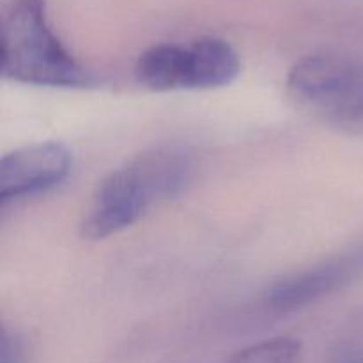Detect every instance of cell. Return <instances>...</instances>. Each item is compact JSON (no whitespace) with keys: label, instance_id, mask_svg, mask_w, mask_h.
<instances>
[{"label":"cell","instance_id":"3","mask_svg":"<svg viewBox=\"0 0 363 363\" xmlns=\"http://www.w3.org/2000/svg\"><path fill=\"white\" fill-rule=\"evenodd\" d=\"M287 94L314 119L363 135V62L337 55H308L287 74Z\"/></svg>","mask_w":363,"mask_h":363},{"label":"cell","instance_id":"9","mask_svg":"<svg viewBox=\"0 0 363 363\" xmlns=\"http://www.w3.org/2000/svg\"><path fill=\"white\" fill-rule=\"evenodd\" d=\"M25 342L16 332L6 330L2 339V360L0 363H25Z\"/></svg>","mask_w":363,"mask_h":363},{"label":"cell","instance_id":"10","mask_svg":"<svg viewBox=\"0 0 363 363\" xmlns=\"http://www.w3.org/2000/svg\"><path fill=\"white\" fill-rule=\"evenodd\" d=\"M332 363H363V346H350L340 351Z\"/></svg>","mask_w":363,"mask_h":363},{"label":"cell","instance_id":"5","mask_svg":"<svg viewBox=\"0 0 363 363\" xmlns=\"http://www.w3.org/2000/svg\"><path fill=\"white\" fill-rule=\"evenodd\" d=\"M362 269L360 254L328 259L272 284L266 293V305L275 312L300 311L350 284Z\"/></svg>","mask_w":363,"mask_h":363},{"label":"cell","instance_id":"6","mask_svg":"<svg viewBox=\"0 0 363 363\" xmlns=\"http://www.w3.org/2000/svg\"><path fill=\"white\" fill-rule=\"evenodd\" d=\"M135 73L140 84L158 92L181 91L190 85V46L160 43L145 50Z\"/></svg>","mask_w":363,"mask_h":363},{"label":"cell","instance_id":"8","mask_svg":"<svg viewBox=\"0 0 363 363\" xmlns=\"http://www.w3.org/2000/svg\"><path fill=\"white\" fill-rule=\"evenodd\" d=\"M300 357V342L291 337H275L238 351L227 363H294Z\"/></svg>","mask_w":363,"mask_h":363},{"label":"cell","instance_id":"2","mask_svg":"<svg viewBox=\"0 0 363 363\" xmlns=\"http://www.w3.org/2000/svg\"><path fill=\"white\" fill-rule=\"evenodd\" d=\"M4 78L41 87H87L92 78L53 32L46 0H13L2 25Z\"/></svg>","mask_w":363,"mask_h":363},{"label":"cell","instance_id":"1","mask_svg":"<svg viewBox=\"0 0 363 363\" xmlns=\"http://www.w3.org/2000/svg\"><path fill=\"white\" fill-rule=\"evenodd\" d=\"M194 174V156L181 145H162L135 156L99 183L82 225L84 236L105 240L128 229L155 202L179 195Z\"/></svg>","mask_w":363,"mask_h":363},{"label":"cell","instance_id":"7","mask_svg":"<svg viewBox=\"0 0 363 363\" xmlns=\"http://www.w3.org/2000/svg\"><path fill=\"white\" fill-rule=\"evenodd\" d=\"M241 71L240 55L230 43L220 38H202L190 45V89L225 87Z\"/></svg>","mask_w":363,"mask_h":363},{"label":"cell","instance_id":"4","mask_svg":"<svg viewBox=\"0 0 363 363\" xmlns=\"http://www.w3.org/2000/svg\"><path fill=\"white\" fill-rule=\"evenodd\" d=\"M73 152L59 142H43L9 152L0 162V201L45 194L71 172Z\"/></svg>","mask_w":363,"mask_h":363}]
</instances>
